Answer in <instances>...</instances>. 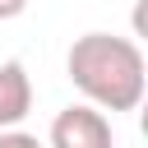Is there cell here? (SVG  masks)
<instances>
[{
	"mask_svg": "<svg viewBox=\"0 0 148 148\" xmlns=\"http://www.w3.org/2000/svg\"><path fill=\"white\" fill-rule=\"evenodd\" d=\"M65 69H69V83L83 92V102L97 111H134L143 102V88H148L139 42L116 37V32L74 37Z\"/></svg>",
	"mask_w": 148,
	"mask_h": 148,
	"instance_id": "obj_1",
	"label": "cell"
},
{
	"mask_svg": "<svg viewBox=\"0 0 148 148\" xmlns=\"http://www.w3.org/2000/svg\"><path fill=\"white\" fill-rule=\"evenodd\" d=\"M51 148H116L106 111H97V106H88V102L65 106V111L51 120Z\"/></svg>",
	"mask_w": 148,
	"mask_h": 148,
	"instance_id": "obj_2",
	"label": "cell"
},
{
	"mask_svg": "<svg viewBox=\"0 0 148 148\" xmlns=\"http://www.w3.org/2000/svg\"><path fill=\"white\" fill-rule=\"evenodd\" d=\"M32 111V79L18 60L0 65V130H18V120Z\"/></svg>",
	"mask_w": 148,
	"mask_h": 148,
	"instance_id": "obj_3",
	"label": "cell"
},
{
	"mask_svg": "<svg viewBox=\"0 0 148 148\" xmlns=\"http://www.w3.org/2000/svg\"><path fill=\"white\" fill-rule=\"evenodd\" d=\"M0 148H42L37 134H23V130H0Z\"/></svg>",
	"mask_w": 148,
	"mask_h": 148,
	"instance_id": "obj_4",
	"label": "cell"
},
{
	"mask_svg": "<svg viewBox=\"0 0 148 148\" xmlns=\"http://www.w3.org/2000/svg\"><path fill=\"white\" fill-rule=\"evenodd\" d=\"M23 9H28V0H0V23L5 18H18Z\"/></svg>",
	"mask_w": 148,
	"mask_h": 148,
	"instance_id": "obj_5",
	"label": "cell"
}]
</instances>
